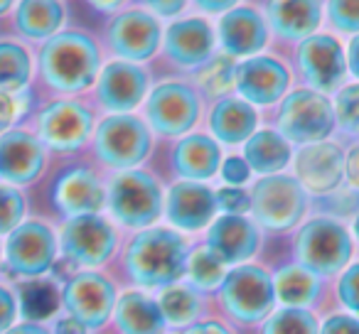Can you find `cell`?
Segmentation results:
<instances>
[{"mask_svg": "<svg viewBox=\"0 0 359 334\" xmlns=\"http://www.w3.org/2000/svg\"><path fill=\"white\" fill-rule=\"evenodd\" d=\"M354 234H357V239H359V216H357V221H354Z\"/></svg>", "mask_w": 359, "mask_h": 334, "instance_id": "cell-56", "label": "cell"}, {"mask_svg": "<svg viewBox=\"0 0 359 334\" xmlns=\"http://www.w3.org/2000/svg\"><path fill=\"white\" fill-rule=\"evenodd\" d=\"M145 3H148V8H150L153 13L170 18V15H177V13L182 11L187 0H145Z\"/></svg>", "mask_w": 359, "mask_h": 334, "instance_id": "cell-46", "label": "cell"}, {"mask_svg": "<svg viewBox=\"0 0 359 334\" xmlns=\"http://www.w3.org/2000/svg\"><path fill=\"white\" fill-rule=\"evenodd\" d=\"M212 27L200 18L180 20L165 35V50L170 60L182 67H200L210 60L212 52Z\"/></svg>", "mask_w": 359, "mask_h": 334, "instance_id": "cell-23", "label": "cell"}, {"mask_svg": "<svg viewBox=\"0 0 359 334\" xmlns=\"http://www.w3.org/2000/svg\"><path fill=\"white\" fill-rule=\"evenodd\" d=\"M187 260H190V275L195 280V285L217 288L219 283H224V263L210 249H197Z\"/></svg>", "mask_w": 359, "mask_h": 334, "instance_id": "cell-37", "label": "cell"}, {"mask_svg": "<svg viewBox=\"0 0 359 334\" xmlns=\"http://www.w3.org/2000/svg\"><path fill=\"white\" fill-rule=\"evenodd\" d=\"M96 11H116V8L123 3V0H89Z\"/></svg>", "mask_w": 359, "mask_h": 334, "instance_id": "cell-54", "label": "cell"}, {"mask_svg": "<svg viewBox=\"0 0 359 334\" xmlns=\"http://www.w3.org/2000/svg\"><path fill=\"white\" fill-rule=\"evenodd\" d=\"M298 182L315 195H325L339 187L344 175V155L332 143L305 145L295 158Z\"/></svg>", "mask_w": 359, "mask_h": 334, "instance_id": "cell-15", "label": "cell"}, {"mask_svg": "<svg viewBox=\"0 0 359 334\" xmlns=\"http://www.w3.org/2000/svg\"><path fill=\"white\" fill-rule=\"evenodd\" d=\"M320 334H359V319L344 317V314L330 317Z\"/></svg>", "mask_w": 359, "mask_h": 334, "instance_id": "cell-43", "label": "cell"}, {"mask_svg": "<svg viewBox=\"0 0 359 334\" xmlns=\"http://www.w3.org/2000/svg\"><path fill=\"white\" fill-rule=\"evenodd\" d=\"M234 84L246 101L269 106L276 104L285 94L288 71H285V67L280 62L271 60V57H254V60L236 67Z\"/></svg>", "mask_w": 359, "mask_h": 334, "instance_id": "cell-16", "label": "cell"}, {"mask_svg": "<svg viewBox=\"0 0 359 334\" xmlns=\"http://www.w3.org/2000/svg\"><path fill=\"white\" fill-rule=\"evenodd\" d=\"M234 79H236V67H234V62H231V57H212L200 69V74H197L200 86L212 96L229 91Z\"/></svg>", "mask_w": 359, "mask_h": 334, "instance_id": "cell-35", "label": "cell"}, {"mask_svg": "<svg viewBox=\"0 0 359 334\" xmlns=\"http://www.w3.org/2000/svg\"><path fill=\"white\" fill-rule=\"evenodd\" d=\"M222 160V150L207 135H190L180 140L175 148V167L182 177L190 180H207L217 172Z\"/></svg>", "mask_w": 359, "mask_h": 334, "instance_id": "cell-26", "label": "cell"}, {"mask_svg": "<svg viewBox=\"0 0 359 334\" xmlns=\"http://www.w3.org/2000/svg\"><path fill=\"white\" fill-rule=\"evenodd\" d=\"M8 334H50L45 327H40V324H20V327L11 329Z\"/></svg>", "mask_w": 359, "mask_h": 334, "instance_id": "cell-53", "label": "cell"}, {"mask_svg": "<svg viewBox=\"0 0 359 334\" xmlns=\"http://www.w3.org/2000/svg\"><path fill=\"white\" fill-rule=\"evenodd\" d=\"M180 334H231V332L219 322H202V324H195V327L185 329V332H180Z\"/></svg>", "mask_w": 359, "mask_h": 334, "instance_id": "cell-50", "label": "cell"}, {"mask_svg": "<svg viewBox=\"0 0 359 334\" xmlns=\"http://www.w3.org/2000/svg\"><path fill=\"white\" fill-rule=\"evenodd\" d=\"M269 22L285 40H308L323 20L320 0H269Z\"/></svg>", "mask_w": 359, "mask_h": 334, "instance_id": "cell-24", "label": "cell"}, {"mask_svg": "<svg viewBox=\"0 0 359 334\" xmlns=\"http://www.w3.org/2000/svg\"><path fill=\"white\" fill-rule=\"evenodd\" d=\"M114 229L96 214L74 216L62 231V249L76 265H99L114 251Z\"/></svg>", "mask_w": 359, "mask_h": 334, "instance_id": "cell-10", "label": "cell"}, {"mask_svg": "<svg viewBox=\"0 0 359 334\" xmlns=\"http://www.w3.org/2000/svg\"><path fill=\"white\" fill-rule=\"evenodd\" d=\"M91 133V113L74 101H57L40 116V135L55 150H76Z\"/></svg>", "mask_w": 359, "mask_h": 334, "instance_id": "cell-14", "label": "cell"}, {"mask_svg": "<svg viewBox=\"0 0 359 334\" xmlns=\"http://www.w3.org/2000/svg\"><path fill=\"white\" fill-rule=\"evenodd\" d=\"M30 79V57L20 45L0 42V91H18Z\"/></svg>", "mask_w": 359, "mask_h": 334, "instance_id": "cell-32", "label": "cell"}, {"mask_svg": "<svg viewBox=\"0 0 359 334\" xmlns=\"http://www.w3.org/2000/svg\"><path fill=\"white\" fill-rule=\"evenodd\" d=\"M6 253L15 273L42 275L55 260V236L40 221H27L11 234Z\"/></svg>", "mask_w": 359, "mask_h": 334, "instance_id": "cell-13", "label": "cell"}, {"mask_svg": "<svg viewBox=\"0 0 359 334\" xmlns=\"http://www.w3.org/2000/svg\"><path fill=\"white\" fill-rule=\"evenodd\" d=\"M158 305L163 317L172 324H185L200 314V295L190 288H182V285H175V288L165 290L160 295Z\"/></svg>", "mask_w": 359, "mask_h": 334, "instance_id": "cell-34", "label": "cell"}, {"mask_svg": "<svg viewBox=\"0 0 359 334\" xmlns=\"http://www.w3.org/2000/svg\"><path fill=\"white\" fill-rule=\"evenodd\" d=\"M290 160V148L285 143L283 135L273 133V130H261V133L251 135L246 143V162L261 175H271L285 167Z\"/></svg>", "mask_w": 359, "mask_h": 334, "instance_id": "cell-30", "label": "cell"}, {"mask_svg": "<svg viewBox=\"0 0 359 334\" xmlns=\"http://www.w3.org/2000/svg\"><path fill=\"white\" fill-rule=\"evenodd\" d=\"M13 6V0H0V15H3V13H8V8Z\"/></svg>", "mask_w": 359, "mask_h": 334, "instance_id": "cell-55", "label": "cell"}, {"mask_svg": "<svg viewBox=\"0 0 359 334\" xmlns=\"http://www.w3.org/2000/svg\"><path fill=\"white\" fill-rule=\"evenodd\" d=\"M334 116L347 133H359V84H352L339 91Z\"/></svg>", "mask_w": 359, "mask_h": 334, "instance_id": "cell-39", "label": "cell"}, {"mask_svg": "<svg viewBox=\"0 0 359 334\" xmlns=\"http://www.w3.org/2000/svg\"><path fill=\"white\" fill-rule=\"evenodd\" d=\"M344 175H347V182L359 192V145L352 148V153L344 160Z\"/></svg>", "mask_w": 359, "mask_h": 334, "instance_id": "cell-47", "label": "cell"}, {"mask_svg": "<svg viewBox=\"0 0 359 334\" xmlns=\"http://www.w3.org/2000/svg\"><path fill=\"white\" fill-rule=\"evenodd\" d=\"M128 273L138 285L165 288L182 278L187 265L185 239L168 229H150L133 239L128 249Z\"/></svg>", "mask_w": 359, "mask_h": 334, "instance_id": "cell-1", "label": "cell"}, {"mask_svg": "<svg viewBox=\"0 0 359 334\" xmlns=\"http://www.w3.org/2000/svg\"><path fill=\"white\" fill-rule=\"evenodd\" d=\"M217 195L197 182H180L170 190L168 216L175 226L187 231L202 229L215 216Z\"/></svg>", "mask_w": 359, "mask_h": 334, "instance_id": "cell-21", "label": "cell"}, {"mask_svg": "<svg viewBox=\"0 0 359 334\" xmlns=\"http://www.w3.org/2000/svg\"><path fill=\"white\" fill-rule=\"evenodd\" d=\"M65 307L72 317L79 319L84 327H99L109 319L114 307V285L96 273H81L67 283L65 288Z\"/></svg>", "mask_w": 359, "mask_h": 334, "instance_id": "cell-11", "label": "cell"}, {"mask_svg": "<svg viewBox=\"0 0 359 334\" xmlns=\"http://www.w3.org/2000/svg\"><path fill=\"white\" fill-rule=\"evenodd\" d=\"M25 214V200L18 190L0 185V234L15 231Z\"/></svg>", "mask_w": 359, "mask_h": 334, "instance_id": "cell-38", "label": "cell"}, {"mask_svg": "<svg viewBox=\"0 0 359 334\" xmlns=\"http://www.w3.org/2000/svg\"><path fill=\"white\" fill-rule=\"evenodd\" d=\"M276 293H278L280 302L285 305H305L318 295V275L310 273L308 268H298V265H288L278 273L273 283Z\"/></svg>", "mask_w": 359, "mask_h": 334, "instance_id": "cell-31", "label": "cell"}, {"mask_svg": "<svg viewBox=\"0 0 359 334\" xmlns=\"http://www.w3.org/2000/svg\"><path fill=\"white\" fill-rule=\"evenodd\" d=\"M298 64L308 84H313L318 91L337 89L347 69L342 47L330 35H313L303 40L298 50Z\"/></svg>", "mask_w": 359, "mask_h": 334, "instance_id": "cell-12", "label": "cell"}, {"mask_svg": "<svg viewBox=\"0 0 359 334\" xmlns=\"http://www.w3.org/2000/svg\"><path fill=\"white\" fill-rule=\"evenodd\" d=\"M104 187L89 170H69L55 187V204L72 216L94 214L104 207Z\"/></svg>", "mask_w": 359, "mask_h": 334, "instance_id": "cell-25", "label": "cell"}, {"mask_svg": "<svg viewBox=\"0 0 359 334\" xmlns=\"http://www.w3.org/2000/svg\"><path fill=\"white\" fill-rule=\"evenodd\" d=\"M264 334H318V319L300 307H288L266 322Z\"/></svg>", "mask_w": 359, "mask_h": 334, "instance_id": "cell-36", "label": "cell"}, {"mask_svg": "<svg viewBox=\"0 0 359 334\" xmlns=\"http://www.w3.org/2000/svg\"><path fill=\"white\" fill-rule=\"evenodd\" d=\"M62 20H65V8L60 0H22L18 6V27L32 40L55 35Z\"/></svg>", "mask_w": 359, "mask_h": 334, "instance_id": "cell-29", "label": "cell"}, {"mask_svg": "<svg viewBox=\"0 0 359 334\" xmlns=\"http://www.w3.org/2000/svg\"><path fill=\"white\" fill-rule=\"evenodd\" d=\"M212 130L222 143H241L256 128V111L241 99H222L212 111Z\"/></svg>", "mask_w": 359, "mask_h": 334, "instance_id": "cell-28", "label": "cell"}, {"mask_svg": "<svg viewBox=\"0 0 359 334\" xmlns=\"http://www.w3.org/2000/svg\"><path fill=\"white\" fill-rule=\"evenodd\" d=\"M339 300L347 305L349 309L359 312V263L352 265L339 280Z\"/></svg>", "mask_w": 359, "mask_h": 334, "instance_id": "cell-42", "label": "cell"}, {"mask_svg": "<svg viewBox=\"0 0 359 334\" xmlns=\"http://www.w3.org/2000/svg\"><path fill=\"white\" fill-rule=\"evenodd\" d=\"M148 89V76L140 67L128 62H114L101 71L99 99L109 111H130L140 104Z\"/></svg>", "mask_w": 359, "mask_h": 334, "instance_id": "cell-19", "label": "cell"}, {"mask_svg": "<svg viewBox=\"0 0 359 334\" xmlns=\"http://www.w3.org/2000/svg\"><path fill=\"white\" fill-rule=\"evenodd\" d=\"M22 314L27 319H45L60 305V293L50 280H30L20 288Z\"/></svg>", "mask_w": 359, "mask_h": 334, "instance_id": "cell-33", "label": "cell"}, {"mask_svg": "<svg viewBox=\"0 0 359 334\" xmlns=\"http://www.w3.org/2000/svg\"><path fill=\"white\" fill-rule=\"evenodd\" d=\"M280 133L293 143H320L334 128V109L318 91H293L278 113Z\"/></svg>", "mask_w": 359, "mask_h": 334, "instance_id": "cell-5", "label": "cell"}, {"mask_svg": "<svg viewBox=\"0 0 359 334\" xmlns=\"http://www.w3.org/2000/svg\"><path fill=\"white\" fill-rule=\"evenodd\" d=\"M111 47L121 57L133 62H143L153 57V52L160 45V25L150 13L130 11L114 20L109 30Z\"/></svg>", "mask_w": 359, "mask_h": 334, "instance_id": "cell-17", "label": "cell"}, {"mask_svg": "<svg viewBox=\"0 0 359 334\" xmlns=\"http://www.w3.org/2000/svg\"><path fill=\"white\" fill-rule=\"evenodd\" d=\"M222 175H224V180L231 182V185H241V182H246V177H249V165L239 158H229L224 162Z\"/></svg>", "mask_w": 359, "mask_h": 334, "instance_id": "cell-44", "label": "cell"}, {"mask_svg": "<svg viewBox=\"0 0 359 334\" xmlns=\"http://www.w3.org/2000/svg\"><path fill=\"white\" fill-rule=\"evenodd\" d=\"M217 204L229 214H244L246 209H251V197L239 187H224L217 195Z\"/></svg>", "mask_w": 359, "mask_h": 334, "instance_id": "cell-41", "label": "cell"}, {"mask_svg": "<svg viewBox=\"0 0 359 334\" xmlns=\"http://www.w3.org/2000/svg\"><path fill=\"white\" fill-rule=\"evenodd\" d=\"M251 211L256 221L271 231H283L298 224L305 211V190L285 175L261 180L251 192Z\"/></svg>", "mask_w": 359, "mask_h": 334, "instance_id": "cell-4", "label": "cell"}, {"mask_svg": "<svg viewBox=\"0 0 359 334\" xmlns=\"http://www.w3.org/2000/svg\"><path fill=\"white\" fill-rule=\"evenodd\" d=\"M116 319L123 334H163L165 327L160 305L140 293H128L118 300Z\"/></svg>", "mask_w": 359, "mask_h": 334, "instance_id": "cell-27", "label": "cell"}, {"mask_svg": "<svg viewBox=\"0 0 359 334\" xmlns=\"http://www.w3.org/2000/svg\"><path fill=\"white\" fill-rule=\"evenodd\" d=\"M55 332H57V334H86V327L79 322V319L65 317V319H60V322H57Z\"/></svg>", "mask_w": 359, "mask_h": 334, "instance_id": "cell-51", "label": "cell"}, {"mask_svg": "<svg viewBox=\"0 0 359 334\" xmlns=\"http://www.w3.org/2000/svg\"><path fill=\"white\" fill-rule=\"evenodd\" d=\"M200 116V101L185 84H163L148 99V118L163 135H180L190 130Z\"/></svg>", "mask_w": 359, "mask_h": 334, "instance_id": "cell-9", "label": "cell"}, {"mask_svg": "<svg viewBox=\"0 0 359 334\" xmlns=\"http://www.w3.org/2000/svg\"><path fill=\"white\" fill-rule=\"evenodd\" d=\"M347 64L352 69V74L359 79V35L349 42V52H347Z\"/></svg>", "mask_w": 359, "mask_h": 334, "instance_id": "cell-52", "label": "cell"}, {"mask_svg": "<svg viewBox=\"0 0 359 334\" xmlns=\"http://www.w3.org/2000/svg\"><path fill=\"white\" fill-rule=\"evenodd\" d=\"M109 204L121 224L148 226L163 211V192L145 172H123L111 185Z\"/></svg>", "mask_w": 359, "mask_h": 334, "instance_id": "cell-6", "label": "cell"}, {"mask_svg": "<svg viewBox=\"0 0 359 334\" xmlns=\"http://www.w3.org/2000/svg\"><path fill=\"white\" fill-rule=\"evenodd\" d=\"M150 150V133L133 116H111L96 130V153L114 167L138 165Z\"/></svg>", "mask_w": 359, "mask_h": 334, "instance_id": "cell-8", "label": "cell"}, {"mask_svg": "<svg viewBox=\"0 0 359 334\" xmlns=\"http://www.w3.org/2000/svg\"><path fill=\"white\" fill-rule=\"evenodd\" d=\"M15 319V298L11 290L0 288V334L6 332Z\"/></svg>", "mask_w": 359, "mask_h": 334, "instance_id": "cell-45", "label": "cell"}, {"mask_svg": "<svg viewBox=\"0 0 359 334\" xmlns=\"http://www.w3.org/2000/svg\"><path fill=\"white\" fill-rule=\"evenodd\" d=\"M327 13L339 32H359V0H330Z\"/></svg>", "mask_w": 359, "mask_h": 334, "instance_id": "cell-40", "label": "cell"}, {"mask_svg": "<svg viewBox=\"0 0 359 334\" xmlns=\"http://www.w3.org/2000/svg\"><path fill=\"white\" fill-rule=\"evenodd\" d=\"M45 165V148L37 138L22 130H11L0 138V177L25 185L40 175Z\"/></svg>", "mask_w": 359, "mask_h": 334, "instance_id": "cell-18", "label": "cell"}, {"mask_svg": "<svg viewBox=\"0 0 359 334\" xmlns=\"http://www.w3.org/2000/svg\"><path fill=\"white\" fill-rule=\"evenodd\" d=\"M13 116H15V104H13L11 94L0 91V133L13 123Z\"/></svg>", "mask_w": 359, "mask_h": 334, "instance_id": "cell-48", "label": "cell"}, {"mask_svg": "<svg viewBox=\"0 0 359 334\" xmlns=\"http://www.w3.org/2000/svg\"><path fill=\"white\" fill-rule=\"evenodd\" d=\"M295 253L303 268L315 275H332L344 268L352 256V241L342 224L332 219H315L300 229Z\"/></svg>", "mask_w": 359, "mask_h": 334, "instance_id": "cell-3", "label": "cell"}, {"mask_svg": "<svg viewBox=\"0 0 359 334\" xmlns=\"http://www.w3.org/2000/svg\"><path fill=\"white\" fill-rule=\"evenodd\" d=\"M197 8L205 13H224L229 11L231 6H236L239 0H195Z\"/></svg>", "mask_w": 359, "mask_h": 334, "instance_id": "cell-49", "label": "cell"}, {"mask_svg": "<svg viewBox=\"0 0 359 334\" xmlns=\"http://www.w3.org/2000/svg\"><path fill=\"white\" fill-rule=\"evenodd\" d=\"M222 298L224 305L241 322H256L266 317L276 298L273 280L264 268L256 265H241L231 270L222 283Z\"/></svg>", "mask_w": 359, "mask_h": 334, "instance_id": "cell-7", "label": "cell"}, {"mask_svg": "<svg viewBox=\"0 0 359 334\" xmlns=\"http://www.w3.org/2000/svg\"><path fill=\"white\" fill-rule=\"evenodd\" d=\"M42 74L60 91H81L99 71V50L81 32H62L42 47Z\"/></svg>", "mask_w": 359, "mask_h": 334, "instance_id": "cell-2", "label": "cell"}, {"mask_svg": "<svg viewBox=\"0 0 359 334\" xmlns=\"http://www.w3.org/2000/svg\"><path fill=\"white\" fill-rule=\"evenodd\" d=\"M207 241H210V251L222 263H239L256 253L259 231L241 214H226L212 224Z\"/></svg>", "mask_w": 359, "mask_h": 334, "instance_id": "cell-20", "label": "cell"}, {"mask_svg": "<svg viewBox=\"0 0 359 334\" xmlns=\"http://www.w3.org/2000/svg\"><path fill=\"white\" fill-rule=\"evenodd\" d=\"M266 22L254 8H234L219 20V42L229 55H254L266 45Z\"/></svg>", "mask_w": 359, "mask_h": 334, "instance_id": "cell-22", "label": "cell"}]
</instances>
